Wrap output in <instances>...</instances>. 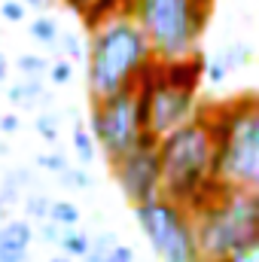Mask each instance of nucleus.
I'll use <instances>...</instances> for the list:
<instances>
[{"mask_svg":"<svg viewBox=\"0 0 259 262\" xmlns=\"http://www.w3.org/2000/svg\"><path fill=\"white\" fill-rule=\"evenodd\" d=\"M31 241H34V226L28 220L9 216L6 223H0V262H28Z\"/></svg>","mask_w":259,"mask_h":262,"instance_id":"nucleus-10","label":"nucleus"},{"mask_svg":"<svg viewBox=\"0 0 259 262\" xmlns=\"http://www.w3.org/2000/svg\"><path fill=\"white\" fill-rule=\"evenodd\" d=\"M49 220H52L55 226H61V229H76L79 220H82V213H79V207H76L73 201H67V198H52V204H49Z\"/></svg>","mask_w":259,"mask_h":262,"instance_id":"nucleus-15","label":"nucleus"},{"mask_svg":"<svg viewBox=\"0 0 259 262\" xmlns=\"http://www.w3.org/2000/svg\"><path fill=\"white\" fill-rule=\"evenodd\" d=\"M223 61L229 64V70H241V67H247L253 61V46L250 43H244V40H235V43H229V46H223Z\"/></svg>","mask_w":259,"mask_h":262,"instance_id":"nucleus-19","label":"nucleus"},{"mask_svg":"<svg viewBox=\"0 0 259 262\" xmlns=\"http://www.w3.org/2000/svg\"><path fill=\"white\" fill-rule=\"evenodd\" d=\"M58 183L64 189H79V192H85V189L95 186V180H92V174L85 168H67L64 174H58Z\"/></svg>","mask_w":259,"mask_h":262,"instance_id":"nucleus-21","label":"nucleus"},{"mask_svg":"<svg viewBox=\"0 0 259 262\" xmlns=\"http://www.w3.org/2000/svg\"><path fill=\"white\" fill-rule=\"evenodd\" d=\"M21 3H25V9H40V12H43L52 0H21Z\"/></svg>","mask_w":259,"mask_h":262,"instance_id":"nucleus-32","label":"nucleus"},{"mask_svg":"<svg viewBox=\"0 0 259 262\" xmlns=\"http://www.w3.org/2000/svg\"><path fill=\"white\" fill-rule=\"evenodd\" d=\"M125 15L143 31L153 58L171 61L198 52L213 15V0H128Z\"/></svg>","mask_w":259,"mask_h":262,"instance_id":"nucleus-4","label":"nucleus"},{"mask_svg":"<svg viewBox=\"0 0 259 262\" xmlns=\"http://www.w3.org/2000/svg\"><path fill=\"white\" fill-rule=\"evenodd\" d=\"M6 152H9V146H6V143H0V159H3Z\"/></svg>","mask_w":259,"mask_h":262,"instance_id":"nucleus-35","label":"nucleus"},{"mask_svg":"<svg viewBox=\"0 0 259 262\" xmlns=\"http://www.w3.org/2000/svg\"><path fill=\"white\" fill-rule=\"evenodd\" d=\"M104 262H134V250H131L128 244H116V247L107 253Z\"/></svg>","mask_w":259,"mask_h":262,"instance_id":"nucleus-30","label":"nucleus"},{"mask_svg":"<svg viewBox=\"0 0 259 262\" xmlns=\"http://www.w3.org/2000/svg\"><path fill=\"white\" fill-rule=\"evenodd\" d=\"M217 152V180L226 189L259 192V95L201 104Z\"/></svg>","mask_w":259,"mask_h":262,"instance_id":"nucleus-2","label":"nucleus"},{"mask_svg":"<svg viewBox=\"0 0 259 262\" xmlns=\"http://www.w3.org/2000/svg\"><path fill=\"white\" fill-rule=\"evenodd\" d=\"M0 15H3L6 21L18 25V21H25L28 9H25V3H21V0H3V3H0Z\"/></svg>","mask_w":259,"mask_h":262,"instance_id":"nucleus-29","label":"nucleus"},{"mask_svg":"<svg viewBox=\"0 0 259 262\" xmlns=\"http://www.w3.org/2000/svg\"><path fill=\"white\" fill-rule=\"evenodd\" d=\"M6 101L18 110H37V107H46L52 104V98L46 95V85L43 79H18L6 89Z\"/></svg>","mask_w":259,"mask_h":262,"instance_id":"nucleus-12","label":"nucleus"},{"mask_svg":"<svg viewBox=\"0 0 259 262\" xmlns=\"http://www.w3.org/2000/svg\"><path fill=\"white\" fill-rule=\"evenodd\" d=\"M134 95H137V107H140L143 125L156 137L186 125L201 110V92H189V89L174 85L162 73L159 61H153L146 67V73L134 85Z\"/></svg>","mask_w":259,"mask_h":262,"instance_id":"nucleus-7","label":"nucleus"},{"mask_svg":"<svg viewBox=\"0 0 259 262\" xmlns=\"http://www.w3.org/2000/svg\"><path fill=\"white\" fill-rule=\"evenodd\" d=\"M134 220L162 262H204L195 241L192 213L183 204L159 195L146 204H137Z\"/></svg>","mask_w":259,"mask_h":262,"instance_id":"nucleus-6","label":"nucleus"},{"mask_svg":"<svg viewBox=\"0 0 259 262\" xmlns=\"http://www.w3.org/2000/svg\"><path fill=\"white\" fill-rule=\"evenodd\" d=\"M98 149L104 152V159L113 165L116 159H122L131 146L146 134L140 107H137V95L131 92H116L107 98H95L92 110H89V125Z\"/></svg>","mask_w":259,"mask_h":262,"instance_id":"nucleus-8","label":"nucleus"},{"mask_svg":"<svg viewBox=\"0 0 259 262\" xmlns=\"http://www.w3.org/2000/svg\"><path fill=\"white\" fill-rule=\"evenodd\" d=\"M229 64L223 61V55L217 52V55H210V58H204V82H210V85H223L226 79H229Z\"/></svg>","mask_w":259,"mask_h":262,"instance_id":"nucleus-22","label":"nucleus"},{"mask_svg":"<svg viewBox=\"0 0 259 262\" xmlns=\"http://www.w3.org/2000/svg\"><path fill=\"white\" fill-rule=\"evenodd\" d=\"M6 76H9V58L0 52V82H6Z\"/></svg>","mask_w":259,"mask_h":262,"instance_id":"nucleus-33","label":"nucleus"},{"mask_svg":"<svg viewBox=\"0 0 259 262\" xmlns=\"http://www.w3.org/2000/svg\"><path fill=\"white\" fill-rule=\"evenodd\" d=\"M61 226H55L52 220H43V223H37V229H34V235L40 238V241H46V244H58L61 241Z\"/></svg>","mask_w":259,"mask_h":262,"instance_id":"nucleus-28","label":"nucleus"},{"mask_svg":"<svg viewBox=\"0 0 259 262\" xmlns=\"http://www.w3.org/2000/svg\"><path fill=\"white\" fill-rule=\"evenodd\" d=\"M217 262H259V238L241 244L238 250H232L229 256H223V259H217Z\"/></svg>","mask_w":259,"mask_h":262,"instance_id":"nucleus-27","label":"nucleus"},{"mask_svg":"<svg viewBox=\"0 0 259 262\" xmlns=\"http://www.w3.org/2000/svg\"><path fill=\"white\" fill-rule=\"evenodd\" d=\"M58 122H61V116L58 113H37V119H34V131L46 140V143H55L58 140Z\"/></svg>","mask_w":259,"mask_h":262,"instance_id":"nucleus-23","label":"nucleus"},{"mask_svg":"<svg viewBox=\"0 0 259 262\" xmlns=\"http://www.w3.org/2000/svg\"><path fill=\"white\" fill-rule=\"evenodd\" d=\"M89 244H92V238L82 229H64L61 232V241H58L61 256H70V259H82L89 253Z\"/></svg>","mask_w":259,"mask_h":262,"instance_id":"nucleus-16","label":"nucleus"},{"mask_svg":"<svg viewBox=\"0 0 259 262\" xmlns=\"http://www.w3.org/2000/svg\"><path fill=\"white\" fill-rule=\"evenodd\" d=\"M55 49H61V58H67V61H82L85 58V46L79 43V37L76 34H61L58 37V46Z\"/></svg>","mask_w":259,"mask_h":262,"instance_id":"nucleus-24","label":"nucleus"},{"mask_svg":"<svg viewBox=\"0 0 259 262\" xmlns=\"http://www.w3.org/2000/svg\"><path fill=\"white\" fill-rule=\"evenodd\" d=\"M49 262H76V259H70V256H52Z\"/></svg>","mask_w":259,"mask_h":262,"instance_id":"nucleus-34","label":"nucleus"},{"mask_svg":"<svg viewBox=\"0 0 259 262\" xmlns=\"http://www.w3.org/2000/svg\"><path fill=\"white\" fill-rule=\"evenodd\" d=\"M73 73H76V70H73V61L55 58V61L49 64V73H46V76H49L52 85H70V82H73Z\"/></svg>","mask_w":259,"mask_h":262,"instance_id":"nucleus-25","label":"nucleus"},{"mask_svg":"<svg viewBox=\"0 0 259 262\" xmlns=\"http://www.w3.org/2000/svg\"><path fill=\"white\" fill-rule=\"evenodd\" d=\"M153 61V49L131 15L119 12L101 21L89 31L85 46V79L92 101L116 92H131Z\"/></svg>","mask_w":259,"mask_h":262,"instance_id":"nucleus-3","label":"nucleus"},{"mask_svg":"<svg viewBox=\"0 0 259 262\" xmlns=\"http://www.w3.org/2000/svg\"><path fill=\"white\" fill-rule=\"evenodd\" d=\"M49 64H52L49 58H43V55H34V52H21V55L15 58V67H18L21 79H46Z\"/></svg>","mask_w":259,"mask_h":262,"instance_id":"nucleus-17","label":"nucleus"},{"mask_svg":"<svg viewBox=\"0 0 259 262\" xmlns=\"http://www.w3.org/2000/svg\"><path fill=\"white\" fill-rule=\"evenodd\" d=\"M73 156L82 162V165H92L98 159V143L92 137V131L85 128L82 122H73Z\"/></svg>","mask_w":259,"mask_h":262,"instance_id":"nucleus-14","label":"nucleus"},{"mask_svg":"<svg viewBox=\"0 0 259 262\" xmlns=\"http://www.w3.org/2000/svg\"><path fill=\"white\" fill-rule=\"evenodd\" d=\"M37 168H43V171H49V174L58 177V174H64L67 168H70V162H67L64 152H55L52 149V152H40L37 156Z\"/></svg>","mask_w":259,"mask_h":262,"instance_id":"nucleus-26","label":"nucleus"},{"mask_svg":"<svg viewBox=\"0 0 259 262\" xmlns=\"http://www.w3.org/2000/svg\"><path fill=\"white\" fill-rule=\"evenodd\" d=\"M18 128H21L18 113H6V116H0V131H3V134H15Z\"/></svg>","mask_w":259,"mask_h":262,"instance_id":"nucleus-31","label":"nucleus"},{"mask_svg":"<svg viewBox=\"0 0 259 262\" xmlns=\"http://www.w3.org/2000/svg\"><path fill=\"white\" fill-rule=\"evenodd\" d=\"M116 244H119V238H116L113 232H98V235L92 238L89 253L82 256V262H104V259H107V253H110Z\"/></svg>","mask_w":259,"mask_h":262,"instance_id":"nucleus-20","label":"nucleus"},{"mask_svg":"<svg viewBox=\"0 0 259 262\" xmlns=\"http://www.w3.org/2000/svg\"><path fill=\"white\" fill-rule=\"evenodd\" d=\"M110 168H113L116 186L134 207L162 195V165H159V137L156 134L146 131Z\"/></svg>","mask_w":259,"mask_h":262,"instance_id":"nucleus-9","label":"nucleus"},{"mask_svg":"<svg viewBox=\"0 0 259 262\" xmlns=\"http://www.w3.org/2000/svg\"><path fill=\"white\" fill-rule=\"evenodd\" d=\"M28 34L40 43V46H49L55 49L58 46V37H61V28L52 15H37L34 21H28Z\"/></svg>","mask_w":259,"mask_h":262,"instance_id":"nucleus-13","label":"nucleus"},{"mask_svg":"<svg viewBox=\"0 0 259 262\" xmlns=\"http://www.w3.org/2000/svg\"><path fill=\"white\" fill-rule=\"evenodd\" d=\"M49 204H52V198L46 195V192H25L21 198V207H25V220L31 223H43V220H49Z\"/></svg>","mask_w":259,"mask_h":262,"instance_id":"nucleus-18","label":"nucleus"},{"mask_svg":"<svg viewBox=\"0 0 259 262\" xmlns=\"http://www.w3.org/2000/svg\"><path fill=\"white\" fill-rule=\"evenodd\" d=\"M61 3H64L73 15H79V21L89 31L98 28L101 21L125 12V6H128V0H61Z\"/></svg>","mask_w":259,"mask_h":262,"instance_id":"nucleus-11","label":"nucleus"},{"mask_svg":"<svg viewBox=\"0 0 259 262\" xmlns=\"http://www.w3.org/2000/svg\"><path fill=\"white\" fill-rule=\"evenodd\" d=\"M159 165H162V198L183 204L192 216L210 207L226 189L217 180L213 137L201 110L186 125L159 137Z\"/></svg>","mask_w":259,"mask_h":262,"instance_id":"nucleus-1","label":"nucleus"},{"mask_svg":"<svg viewBox=\"0 0 259 262\" xmlns=\"http://www.w3.org/2000/svg\"><path fill=\"white\" fill-rule=\"evenodd\" d=\"M195 241L204 262H217L259 238V192L253 189H223L210 207L192 216Z\"/></svg>","mask_w":259,"mask_h":262,"instance_id":"nucleus-5","label":"nucleus"}]
</instances>
